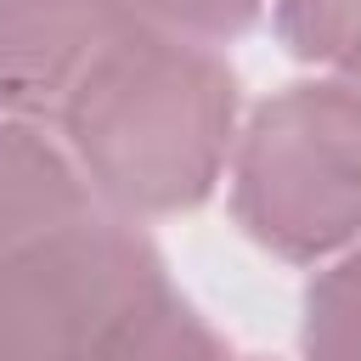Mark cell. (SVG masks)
<instances>
[{"instance_id":"6da1fadb","label":"cell","mask_w":361,"mask_h":361,"mask_svg":"<svg viewBox=\"0 0 361 361\" xmlns=\"http://www.w3.org/2000/svg\"><path fill=\"white\" fill-rule=\"evenodd\" d=\"M338 288L361 305V259H350L344 271H338ZM316 361H361V333H350V338H338V344H327V350H316Z\"/></svg>"}]
</instances>
